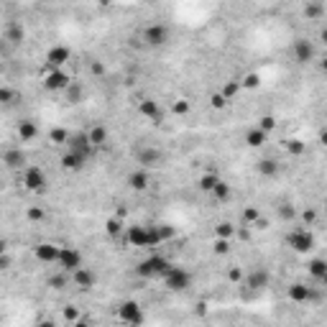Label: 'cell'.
I'll list each match as a JSON object with an SVG mask.
<instances>
[{
    "label": "cell",
    "mask_w": 327,
    "mask_h": 327,
    "mask_svg": "<svg viewBox=\"0 0 327 327\" xmlns=\"http://www.w3.org/2000/svg\"><path fill=\"white\" fill-rule=\"evenodd\" d=\"M319 143H322V146H327V128H324V130H319Z\"/></svg>",
    "instance_id": "cell-54"
},
{
    "label": "cell",
    "mask_w": 327,
    "mask_h": 327,
    "mask_svg": "<svg viewBox=\"0 0 327 327\" xmlns=\"http://www.w3.org/2000/svg\"><path fill=\"white\" fill-rule=\"evenodd\" d=\"M319 41L327 46V29H322V31H319Z\"/></svg>",
    "instance_id": "cell-57"
},
{
    "label": "cell",
    "mask_w": 327,
    "mask_h": 327,
    "mask_svg": "<svg viewBox=\"0 0 327 327\" xmlns=\"http://www.w3.org/2000/svg\"><path fill=\"white\" fill-rule=\"evenodd\" d=\"M258 217H261V215H258L256 207H245V210H243V223H245V225H253Z\"/></svg>",
    "instance_id": "cell-42"
},
{
    "label": "cell",
    "mask_w": 327,
    "mask_h": 327,
    "mask_svg": "<svg viewBox=\"0 0 327 327\" xmlns=\"http://www.w3.org/2000/svg\"><path fill=\"white\" fill-rule=\"evenodd\" d=\"M322 284H327V271H324V276H322Z\"/></svg>",
    "instance_id": "cell-60"
},
{
    "label": "cell",
    "mask_w": 327,
    "mask_h": 327,
    "mask_svg": "<svg viewBox=\"0 0 327 327\" xmlns=\"http://www.w3.org/2000/svg\"><path fill=\"white\" fill-rule=\"evenodd\" d=\"M105 233L110 235V238H118V235H123V217H110V220L105 223Z\"/></svg>",
    "instance_id": "cell-29"
},
{
    "label": "cell",
    "mask_w": 327,
    "mask_h": 327,
    "mask_svg": "<svg viewBox=\"0 0 327 327\" xmlns=\"http://www.w3.org/2000/svg\"><path fill=\"white\" fill-rule=\"evenodd\" d=\"M118 317H120L123 322H128V324H141V322H143V309H141L138 302L128 299V302H123V304L118 307Z\"/></svg>",
    "instance_id": "cell-10"
},
{
    "label": "cell",
    "mask_w": 327,
    "mask_h": 327,
    "mask_svg": "<svg viewBox=\"0 0 327 327\" xmlns=\"http://www.w3.org/2000/svg\"><path fill=\"white\" fill-rule=\"evenodd\" d=\"M169 36H172V31H169V26H164V23H151V26H146L143 34H141L143 44L151 46V49L164 46V44L169 41Z\"/></svg>",
    "instance_id": "cell-4"
},
{
    "label": "cell",
    "mask_w": 327,
    "mask_h": 327,
    "mask_svg": "<svg viewBox=\"0 0 327 327\" xmlns=\"http://www.w3.org/2000/svg\"><path fill=\"white\" fill-rule=\"evenodd\" d=\"M72 281H74V284H77L82 291H90V289L95 286V274H92L90 268L79 266V268L74 271V274H72Z\"/></svg>",
    "instance_id": "cell-17"
},
{
    "label": "cell",
    "mask_w": 327,
    "mask_h": 327,
    "mask_svg": "<svg viewBox=\"0 0 327 327\" xmlns=\"http://www.w3.org/2000/svg\"><path fill=\"white\" fill-rule=\"evenodd\" d=\"M34 256L41 261V263H57L59 261V245L54 243H41L34 248Z\"/></svg>",
    "instance_id": "cell-15"
},
{
    "label": "cell",
    "mask_w": 327,
    "mask_h": 327,
    "mask_svg": "<svg viewBox=\"0 0 327 327\" xmlns=\"http://www.w3.org/2000/svg\"><path fill=\"white\" fill-rule=\"evenodd\" d=\"M240 87H245V90H258V87H261V77H258L256 72H248V74L240 79Z\"/></svg>",
    "instance_id": "cell-33"
},
{
    "label": "cell",
    "mask_w": 327,
    "mask_h": 327,
    "mask_svg": "<svg viewBox=\"0 0 327 327\" xmlns=\"http://www.w3.org/2000/svg\"><path fill=\"white\" fill-rule=\"evenodd\" d=\"M67 146H69V151L85 156V158H90L92 151H95V143L90 141V133H74V135H69Z\"/></svg>",
    "instance_id": "cell-9"
},
{
    "label": "cell",
    "mask_w": 327,
    "mask_h": 327,
    "mask_svg": "<svg viewBox=\"0 0 327 327\" xmlns=\"http://www.w3.org/2000/svg\"><path fill=\"white\" fill-rule=\"evenodd\" d=\"M228 279H230V281H235V284H238V281H243V271H240L238 266H233V268L228 271Z\"/></svg>",
    "instance_id": "cell-49"
},
{
    "label": "cell",
    "mask_w": 327,
    "mask_h": 327,
    "mask_svg": "<svg viewBox=\"0 0 327 327\" xmlns=\"http://www.w3.org/2000/svg\"><path fill=\"white\" fill-rule=\"evenodd\" d=\"M72 59V51H69V46H51L49 51H46V67H57V69H62L67 62Z\"/></svg>",
    "instance_id": "cell-12"
},
{
    "label": "cell",
    "mask_w": 327,
    "mask_h": 327,
    "mask_svg": "<svg viewBox=\"0 0 327 327\" xmlns=\"http://www.w3.org/2000/svg\"><path fill=\"white\" fill-rule=\"evenodd\" d=\"M212 195H215V200L228 202V200H230V184H225V182L220 179V182H217V187L212 189Z\"/></svg>",
    "instance_id": "cell-34"
},
{
    "label": "cell",
    "mask_w": 327,
    "mask_h": 327,
    "mask_svg": "<svg viewBox=\"0 0 327 327\" xmlns=\"http://www.w3.org/2000/svg\"><path fill=\"white\" fill-rule=\"evenodd\" d=\"M324 16V6L319 3V0H307L304 3V18L307 21H319Z\"/></svg>",
    "instance_id": "cell-24"
},
{
    "label": "cell",
    "mask_w": 327,
    "mask_h": 327,
    "mask_svg": "<svg viewBox=\"0 0 327 327\" xmlns=\"http://www.w3.org/2000/svg\"><path fill=\"white\" fill-rule=\"evenodd\" d=\"M291 54H294L296 64H307V62L314 59V44L307 41V39H296L294 46H291Z\"/></svg>",
    "instance_id": "cell-11"
},
{
    "label": "cell",
    "mask_w": 327,
    "mask_h": 327,
    "mask_svg": "<svg viewBox=\"0 0 327 327\" xmlns=\"http://www.w3.org/2000/svg\"><path fill=\"white\" fill-rule=\"evenodd\" d=\"M284 151L289 156H302V153H307V143L299 141V138H286L284 141Z\"/></svg>",
    "instance_id": "cell-26"
},
{
    "label": "cell",
    "mask_w": 327,
    "mask_h": 327,
    "mask_svg": "<svg viewBox=\"0 0 327 327\" xmlns=\"http://www.w3.org/2000/svg\"><path fill=\"white\" fill-rule=\"evenodd\" d=\"M217 182H220V177H217L215 172H205V174L200 177V182H197V187L202 189V192H212V189L217 187Z\"/></svg>",
    "instance_id": "cell-28"
},
{
    "label": "cell",
    "mask_w": 327,
    "mask_h": 327,
    "mask_svg": "<svg viewBox=\"0 0 327 327\" xmlns=\"http://www.w3.org/2000/svg\"><path fill=\"white\" fill-rule=\"evenodd\" d=\"M212 251H215L217 256H225V253H230V238H217V240L212 243Z\"/></svg>",
    "instance_id": "cell-37"
},
{
    "label": "cell",
    "mask_w": 327,
    "mask_h": 327,
    "mask_svg": "<svg viewBox=\"0 0 327 327\" xmlns=\"http://www.w3.org/2000/svg\"><path fill=\"white\" fill-rule=\"evenodd\" d=\"M215 233H217V238H233L235 235V225L233 223H220L215 228Z\"/></svg>",
    "instance_id": "cell-38"
},
{
    "label": "cell",
    "mask_w": 327,
    "mask_h": 327,
    "mask_svg": "<svg viewBox=\"0 0 327 327\" xmlns=\"http://www.w3.org/2000/svg\"><path fill=\"white\" fill-rule=\"evenodd\" d=\"M90 72H92L95 77H102V74H105V64H102V62H92V64H90Z\"/></svg>",
    "instance_id": "cell-51"
},
{
    "label": "cell",
    "mask_w": 327,
    "mask_h": 327,
    "mask_svg": "<svg viewBox=\"0 0 327 327\" xmlns=\"http://www.w3.org/2000/svg\"><path fill=\"white\" fill-rule=\"evenodd\" d=\"M322 72H324V74H327V57H324V59H322Z\"/></svg>",
    "instance_id": "cell-59"
},
{
    "label": "cell",
    "mask_w": 327,
    "mask_h": 327,
    "mask_svg": "<svg viewBox=\"0 0 327 327\" xmlns=\"http://www.w3.org/2000/svg\"><path fill=\"white\" fill-rule=\"evenodd\" d=\"M172 110H174L177 115H187L189 110H192V105H189V100H177V102L172 105Z\"/></svg>",
    "instance_id": "cell-45"
},
{
    "label": "cell",
    "mask_w": 327,
    "mask_h": 327,
    "mask_svg": "<svg viewBox=\"0 0 327 327\" xmlns=\"http://www.w3.org/2000/svg\"><path fill=\"white\" fill-rule=\"evenodd\" d=\"M156 230H158V235H161V243H167V240H172V238L177 235V230H174L172 225H156Z\"/></svg>",
    "instance_id": "cell-43"
},
{
    "label": "cell",
    "mask_w": 327,
    "mask_h": 327,
    "mask_svg": "<svg viewBox=\"0 0 327 327\" xmlns=\"http://www.w3.org/2000/svg\"><path fill=\"white\" fill-rule=\"evenodd\" d=\"M253 228H256V230H266V228H268V220H263V217H258V220L253 223Z\"/></svg>",
    "instance_id": "cell-52"
},
{
    "label": "cell",
    "mask_w": 327,
    "mask_h": 327,
    "mask_svg": "<svg viewBox=\"0 0 327 327\" xmlns=\"http://www.w3.org/2000/svg\"><path fill=\"white\" fill-rule=\"evenodd\" d=\"M115 215H118V217H123V220H125V215H128V210H125V207H118V210H115Z\"/></svg>",
    "instance_id": "cell-55"
},
{
    "label": "cell",
    "mask_w": 327,
    "mask_h": 327,
    "mask_svg": "<svg viewBox=\"0 0 327 327\" xmlns=\"http://www.w3.org/2000/svg\"><path fill=\"white\" fill-rule=\"evenodd\" d=\"M97 3H100V6H102V8H110V6H113V3H115V0H97Z\"/></svg>",
    "instance_id": "cell-56"
},
{
    "label": "cell",
    "mask_w": 327,
    "mask_h": 327,
    "mask_svg": "<svg viewBox=\"0 0 327 327\" xmlns=\"http://www.w3.org/2000/svg\"><path fill=\"white\" fill-rule=\"evenodd\" d=\"M138 113H141L143 118H151V120H158V118H161L158 102H156V100H151V97H146V100L138 105Z\"/></svg>",
    "instance_id": "cell-22"
},
{
    "label": "cell",
    "mask_w": 327,
    "mask_h": 327,
    "mask_svg": "<svg viewBox=\"0 0 327 327\" xmlns=\"http://www.w3.org/2000/svg\"><path fill=\"white\" fill-rule=\"evenodd\" d=\"M62 271H67V274H74V271L82 266V253L77 248H72V245H64V248H59V261Z\"/></svg>",
    "instance_id": "cell-8"
},
{
    "label": "cell",
    "mask_w": 327,
    "mask_h": 327,
    "mask_svg": "<svg viewBox=\"0 0 327 327\" xmlns=\"http://www.w3.org/2000/svg\"><path fill=\"white\" fill-rule=\"evenodd\" d=\"M85 164H87V158L79 156V153H74V151L62 153V169H67V172H79Z\"/></svg>",
    "instance_id": "cell-20"
},
{
    "label": "cell",
    "mask_w": 327,
    "mask_h": 327,
    "mask_svg": "<svg viewBox=\"0 0 327 327\" xmlns=\"http://www.w3.org/2000/svg\"><path fill=\"white\" fill-rule=\"evenodd\" d=\"M240 90H243V87H240V79H230V82H225V85H223V90H220V92H223L228 100H233Z\"/></svg>",
    "instance_id": "cell-35"
},
{
    "label": "cell",
    "mask_w": 327,
    "mask_h": 327,
    "mask_svg": "<svg viewBox=\"0 0 327 327\" xmlns=\"http://www.w3.org/2000/svg\"><path fill=\"white\" fill-rule=\"evenodd\" d=\"M67 281H69V279H67V271H64V274L51 276V279H49V286H51V289H64V286H67Z\"/></svg>",
    "instance_id": "cell-44"
},
{
    "label": "cell",
    "mask_w": 327,
    "mask_h": 327,
    "mask_svg": "<svg viewBox=\"0 0 327 327\" xmlns=\"http://www.w3.org/2000/svg\"><path fill=\"white\" fill-rule=\"evenodd\" d=\"M64 95H67V102H79L82 100V95H85V90H82V85H77V82H72V85L64 90Z\"/></svg>",
    "instance_id": "cell-32"
},
{
    "label": "cell",
    "mask_w": 327,
    "mask_h": 327,
    "mask_svg": "<svg viewBox=\"0 0 327 327\" xmlns=\"http://www.w3.org/2000/svg\"><path fill=\"white\" fill-rule=\"evenodd\" d=\"M23 187L29 189V192H36L41 195L46 189V174L41 172V167H26L23 172Z\"/></svg>",
    "instance_id": "cell-7"
},
{
    "label": "cell",
    "mask_w": 327,
    "mask_h": 327,
    "mask_svg": "<svg viewBox=\"0 0 327 327\" xmlns=\"http://www.w3.org/2000/svg\"><path fill=\"white\" fill-rule=\"evenodd\" d=\"M276 125H279V123H276V118H274V115H261V120H258V128H263L266 133H271Z\"/></svg>",
    "instance_id": "cell-41"
},
{
    "label": "cell",
    "mask_w": 327,
    "mask_h": 327,
    "mask_svg": "<svg viewBox=\"0 0 327 327\" xmlns=\"http://www.w3.org/2000/svg\"><path fill=\"white\" fill-rule=\"evenodd\" d=\"M268 281H271V276H268L266 268H256L248 276H243V286L251 289V291H261L263 286H268Z\"/></svg>",
    "instance_id": "cell-13"
},
{
    "label": "cell",
    "mask_w": 327,
    "mask_h": 327,
    "mask_svg": "<svg viewBox=\"0 0 327 327\" xmlns=\"http://www.w3.org/2000/svg\"><path fill=\"white\" fill-rule=\"evenodd\" d=\"M266 141H268V133L263 130V128H251V130H245V146L248 148H261V146H266Z\"/></svg>",
    "instance_id": "cell-19"
},
{
    "label": "cell",
    "mask_w": 327,
    "mask_h": 327,
    "mask_svg": "<svg viewBox=\"0 0 327 327\" xmlns=\"http://www.w3.org/2000/svg\"><path fill=\"white\" fill-rule=\"evenodd\" d=\"M64 319L77 324V319H79V312H77V307H64Z\"/></svg>",
    "instance_id": "cell-47"
},
{
    "label": "cell",
    "mask_w": 327,
    "mask_h": 327,
    "mask_svg": "<svg viewBox=\"0 0 327 327\" xmlns=\"http://www.w3.org/2000/svg\"><path fill=\"white\" fill-rule=\"evenodd\" d=\"M289 299H291V302H296V304H307V302H314V299H317V294L307 286V284H291L289 286Z\"/></svg>",
    "instance_id": "cell-14"
},
{
    "label": "cell",
    "mask_w": 327,
    "mask_h": 327,
    "mask_svg": "<svg viewBox=\"0 0 327 327\" xmlns=\"http://www.w3.org/2000/svg\"><path fill=\"white\" fill-rule=\"evenodd\" d=\"M69 85H72V77L64 69H57V67H46L44 69V87L49 92H64Z\"/></svg>",
    "instance_id": "cell-3"
},
{
    "label": "cell",
    "mask_w": 327,
    "mask_h": 327,
    "mask_svg": "<svg viewBox=\"0 0 327 327\" xmlns=\"http://www.w3.org/2000/svg\"><path fill=\"white\" fill-rule=\"evenodd\" d=\"M279 217H281V220H286V223H291L294 217H296L294 205H279Z\"/></svg>",
    "instance_id": "cell-40"
},
{
    "label": "cell",
    "mask_w": 327,
    "mask_h": 327,
    "mask_svg": "<svg viewBox=\"0 0 327 327\" xmlns=\"http://www.w3.org/2000/svg\"><path fill=\"white\" fill-rule=\"evenodd\" d=\"M314 220H317V210H304L302 212V223L304 225H312Z\"/></svg>",
    "instance_id": "cell-48"
},
{
    "label": "cell",
    "mask_w": 327,
    "mask_h": 327,
    "mask_svg": "<svg viewBox=\"0 0 327 327\" xmlns=\"http://www.w3.org/2000/svg\"><path fill=\"white\" fill-rule=\"evenodd\" d=\"M189 284H192V274L179 266H172L167 274H164V286H167L169 291H184Z\"/></svg>",
    "instance_id": "cell-5"
},
{
    "label": "cell",
    "mask_w": 327,
    "mask_h": 327,
    "mask_svg": "<svg viewBox=\"0 0 327 327\" xmlns=\"http://www.w3.org/2000/svg\"><path fill=\"white\" fill-rule=\"evenodd\" d=\"M41 3H49V0H41Z\"/></svg>",
    "instance_id": "cell-61"
},
{
    "label": "cell",
    "mask_w": 327,
    "mask_h": 327,
    "mask_svg": "<svg viewBox=\"0 0 327 327\" xmlns=\"http://www.w3.org/2000/svg\"><path fill=\"white\" fill-rule=\"evenodd\" d=\"M172 268V263L164 258V256H148L146 261H141L135 266V274L143 276V279H164V274Z\"/></svg>",
    "instance_id": "cell-2"
},
{
    "label": "cell",
    "mask_w": 327,
    "mask_h": 327,
    "mask_svg": "<svg viewBox=\"0 0 327 327\" xmlns=\"http://www.w3.org/2000/svg\"><path fill=\"white\" fill-rule=\"evenodd\" d=\"M23 36H26V31H23L21 23H11L8 29H6V39L13 41V44H16V41H23Z\"/></svg>",
    "instance_id": "cell-31"
},
{
    "label": "cell",
    "mask_w": 327,
    "mask_h": 327,
    "mask_svg": "<svg viewBox=\"0 0 327 327\" xmlns=\"http://www.w3.org/2000/svg\"><path fill=\"white\" fill-rule=\"evenodd\" d=\"M3 164H6L8 169H23L26 167V153L21 148H8L3 153Z\"/></svg>",
    "instance_id": "cell-21"
},
{
    "label": "cell",
    "mask_w": 327,
    "mask_h": 327,
    "mask_svg": "<svg viewBox=\"0 0 327 327\" xmlns=\"http://www.w3.org/2000/svg\"><path fill=\"white\" fill-rule=\"evenodd\" d=\"M125 240L130 245H138V248H153V245L161 243V235L156 225H130L125 230Z\"/></svg>",
    "instance_id": "cell-1"
},
{
    "label": "cell",
    "mask_w": 327,
    "mask_h": 327,
    "mask_svg": "<svg viewBox=\"0 0 327 327\" xmlns=\"http://www.w3.org/2000/svg\"><path fill=\"white\" fill-rule=\"evenodd\" d=\"M286 245L294 253H309L314 248V235L309 230H291L286 235Z\"/></svg>",
    "instance_id": "cell-6"
},
{
    "label": "cell",
    "mask_w": 327,
    "mask_h": 327,
    "mask_svg": "<svg viewBox=\"0 0 327 327\" xmlns=\"http://www.w3.org/2000/svg\"><path fill=\"white\" fill-rule=\"evenodd\" d=\"M258 174L271 179V177H276L279 174V161L276 158H261L258 161Z\"/></svg>",
    "instance_id": "cell-23"
},
{
    "label": "cell",
    "mask_w": 327,
    "mask_h": 327,
    "mask_svg": "<svg viewBox=\"0 0 327 327\" xmlns=\"http://www.w3.org/2000/svg\"><path fill=\"white\" fill-rule=\"evenodd\" d=\"M26 217H29L31 223H41L44 217H46V212H44L41 207H29V212H26Z\"/></svg>",
    "instance_id": "cell-46"
},
{
    "label": "cell",
    "mask_w": 327,
    "mask_h": 327,
    "mask_svg": "<svg viewBox=\"0 0 327 327\" xmlns=\"http://www.w3.org/2000/svg\"><path fill=\"white\" fill-rule=\"evenodd\" d=\"M49 141L62 146V143H67V141H69V133H67L64 128H51V130H49Z\"/></svg>",
    "instance_id": "cell-36"
},
{
    "label": "cell",
    "mask_w": 327,
    "mask_h": 327,
    "mask_svg": "<svg viewBox=\"0 0 327 327\" xmlns=\"http://www.w3.org/2000/svg\"><path fill=\"white\" fill-rule=\"evenodd\" d=\"M148 182H151V177H148V172L143 167L128 174V187L133 189V192H143V189L148 187Z\"/></svg>",
    "instance_id": "cell-18"
},
{
    "label": "cell",
    "mask_w": 327,
    "mask_h": 327,
    "mask_svg": "<svg viewBox=\"0 0 327 327\" xmlns=\"http://www.w3.org/2000/svg\"><path fill=\"white\" fill-rule=\"evenodd\" d=\"M135 158H138V164L143 169H148V167H158L161 164V158H164V153L158 151V148H151V146H146V148H141L138 153H135Z\"/></svg>",
    "instance_id": "cell-16"
},
{
    "label": "cell",
    "mask_w": 327,
    "mask_h": 327,
    "mask_svg": "<svg viewBox=\"0 0 327 327\" xmlns=\"http://www.w3.org/2000/svg\"><path fill=\"white\" fill-rule=\"evenodd\" d=\"M13 97H16V95H13V90H11V87H3V90H0V102H6V105H8Z\"/></svg>",
    "instance_id": "cell-50"
},
{
    "label": "cell",
    "mask_w": 327,
    "mask_h": 327,
    "mask_svg": "<svg viewBox=\"0 0 327 327\" xmlns=\"http://www.w3.org/2000/svg\"><path fill=\"white\" fill-rule=\"evenodd\" d=\"M197 312H200V314H205V312H207V307H205V302H200V304H197Z\"/></svg>",
    "instance_id": "cell-58"
},
{
    "label": "cell",
    "mask_w": 327,
    "mask_h": 327,
    "mask_svg": "<svg viewBox=\"0 0 327 327\" xmlns=\"http://www.w3.org/2000/svg\"><path fill=\"white\" fill-rule=\"evenodd\" d=\"M18 135H21V141H34L36 135H39V128L34 120H21L18 123Z\"/></svg>",
    "instance_id": "cell-25"
},
{
    "label": "cell",
    "mask_w": 327,
    "mask_h": 327,
    "mask_svg": "<svg viewBox=\"0 0 327 327\" xmlns=\"http://www.w3.org/2000/svg\"><path fill=\"white\" fill-rule=\"evenodd\" d=\"M307 271H309V276H314L317 281H322L324 271H327V261H324V258H312V261L307 263Z\"/></svg>",
    "instance_id": "cell-27"
},
{
    "label": "cell",
    "mask_w": 327,
    "mask_h": 327,
    "mask_svg": "<svg viewBox=\"0 0 327 327\" xmlns=\"http://www.w3.org/2000/svg\"><path fill=\"white\" fill-rule=\"evenodd\" d=\"M90 141L95 143V148L102 146V143L107 141V128H105V125H95V128L90 130Z\"/></svg>",
    "instance_id": "cell-30"
},
{
    "label": "cell",
    "mask_w": 327,
    "mask_h": 327,
    "mask_svg": "<svg viewBox=\"0 0 327 327\" xmlns=\"http://www.w3.org/2000/svg\"><path fill=\"white\" fill-rule=\"evenodd\" d=\"M8 266H11V256L3 251V256H0V268H8Z\"/></svg>",
    "instance_id": "cell-53"
},
{
    "label": "cell",
    "mask_w": 327,
    "mask_h": 327,
    "mask_svg": "<svg viewBox=\"0 0 327 327\" xmlns=\"http://www.w3.org/2000/svg\"><path fill=\"white\" fill-rule=\"evenodd\" d=\"M210 105H212V110H225V105H228V97L223 92H215L210 97Z\"/></svg>",
    "instance_id": "cell-39"
}]
</instances>
